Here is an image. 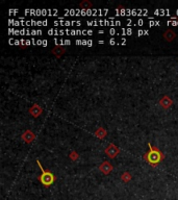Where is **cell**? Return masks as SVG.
Listing matches in <instances>:
<instances>
[{"label":"cell","instance_id":"44dd1931","mask_svg":"<svg viewBox=\"0 0 178 200\" xmlns=\"http://www.w3.org/2000/svg\"><path fill=\"white\" fill-rule=\"evenodd\" d=\"M149 25H150V26H159V25H160V22H159V21L150 20V21H149Z\"/></svg>","mask_w":178,"mask_h":200},{"label":"cell","instance_id":"3957f363","mask_svg":"<svg viewBox=\"0 0 178 200\" xmlns=\"http://www.w3.org/2000/svg\"><path fill=\"white\" fill-rule=\"evenodd\" d=\"M53 24L55 26H80L82 24L81 21H69V20H59V21H54Z\"/></svg>","mask_w":178,"mask_h":200},{"label":"cell","instance_id":"7402d4cb","mask_svg":"<svg viewBox=\"0 0 178 200\" xmlns=\"http://www.w3.org/2000/svg\"><path fill=\"white\" fill-rule=\"evenodd\" d=\"M42 33H43L42 30H39V29H33V30H31L30 36H41Z\"/></svg>","mask_w":178,"mask_h":200},{"label":"cell","instance_id":"8992f818","mask_svg":"<svg viewBox=\"0 0 178 200\" xmlns=\"http://www.w3.org/2000/svg\"><path fill=\"white\" fill-rule=\"evenodd\" d=\"M22 140L23 141L25 142V143H27V144H29V143H31V142L33 141V140L36 139V135L33 133L31 130H26V132H24L22 133Z\"/></svg>","mask_w":178,"mask_h":200},{"label":"cell","instance_id":"4316f807","mask_svg":"<svg viewBox=\"0 0 178 200\" xmlns=\"http://www.w3.org/2000/svg\"><path fill=\"white\" fill-rule=\"evenodd\" d=\"M18 12H19V10H10V12H8V13H10V15H12V14H14V13H16V14H17V13H18Z\"/></svg>","mask_w":178,"mask_h":200},{"label":"cell","instance_id":"7c38bea8","mask_svg":"<svg viewBox=\"0 0 178 200\" xmlns=\"http://www.w3.org/2000/svg\"><path fill=\"white\" fill-rule=\"evenodd\" d=\"M59 14V10H42V16H55V15Z\"/></svg>","mask_w":178,"mask_h":200},{"label":"cell","instance_id":"7a4b0ae2","mask_svg":"<svg viewBox=\"0 0 178 200\" xmlns=\"http://www.w3.org/2000/svg\"><path fill=\"white\" fill-rule=\"evenodd\" d=\"M36 163H38V166L40 167V170H41V172H42V174H41V175L38 177L39 181H40L41 184H42L44 187H50L51 184H52L53 182L55 181V176H54V174H53L51 171L45 170L44 168H43L42 164H41L40 161H39V160H36Z\"/></svg>","mask_w":178,"mask_h":200},{"label":"cell","instance_id":"5bb4252c","mask_svg":"<svg viewBox=\"0 0 178 200\" xmlns=\"http://www.w3.org/2000/svg\"><path fill=\"white\" fill-rule=\"evenodd\" d=\"M79 6H80L81 10H91L92 8V3L90 1H88V0H85V1L81 2L80 4H79Z\"/></svg>","mask_w":178,"mask_h":200},{"label":"cell","instance_id":"ac0fdd59","mask_svg":"<svg viewBox=\"0 0 178 200\" xmlns=\"http://www.w3.org/2000/svg\"><path fill=\"white\" fill-rule=\"evenodd\" d=\"M54 43L56 44V46H59V45H70L71 44V41L70 40H57V39H54Z\"/></svg>","mask_w":178,"mask_h":200},{"label":"cell","instance_id":"30bf717a","mask_svg":"<svg viewBox=\"0 0 178 200\" xmlns=\"http://www.w3.org/2000/svg\"><path fill=\"white\" fill-rule=\"evenodd\" d=\"M49 36H63V34H66V29H54L51 28L48 30Z\"/></svg>","mask_w":178,"mask_h":200},{"label":"cell","instance_id":"277c9868","mask_svg":"<svg viewBox=\"0 0 178 200\" xmlns=\"http://www.w3.org/2000/svg\"><path fill=\"white\" fill-rule=\"evenodd\" d=\"M119 152H120V149L117 147V146L113 145V144H109V145L105 148L106 155H108L111 158H116V156L119 154Z\"/></svg>","mask_w":178,"mask_h":200},{"label":"cell","instance_id":"ba28073f","mask_svg":"<svg viewBox=\"0 0 178 200\" xmlns=\"http://www.w3.org/2000/svg\"><path fill=\"white\" fill-rule=\"evenodd\" d=\"M172 103H173V101L169 96H164V97L159 100V104L162 105L164 109H169V107L172 105Z\"/></svg>","mask_w":178,"mask_h":200},{"label":"cell","instance_id":"ffe728a7","mask_svg":"<svg viewBox=\"0 0 178 200\" xmlns=\"http://www.w3.org/2000/svg\"><path fill=\"white\" fill-rule=\"evenodd\" d=\"M149 34V30H147V29H145V30H143V29H140V30H138V36H148Z\"/></svg>","mask_w":178,"mask_h":200},{"label":"cell","instance_id":"52a82bcc","mask_svg":"<svg viewBox=\"0 0 178 200\" xmlns=\"http://www.w3.org/2000/svg\"><path fill=\"white\" fill-rule=\"evenodd\" d=\"M42 112H43V109L39 104H36V103L33 104V106L29 109V114H30L31 116H33L35 118L39 117V116L42 114Z\"/></svg>","mask_w":178,"mask_h":200},{"label":"cell","instance_id":"2e32d148","mask_svg":"<svg viewBox=\"0 0 178 200\" xmlns=\"http://www.w3.org/2000/svg\"><path fill=\"white\" fill-rule=\"evenodd\" d=\"M64 52H65V48H63V47H55L52 50V53H54L56 57H59Z\"/></svg>","mask_w":178,"mask_h":200},{"label":"cell","instance_id":"e0dca14e","mask_svg":"<svg viewBox=\"0 0 178 200\" xmlns=\"http://www.w3.org/2000/svg\"><path fill=\"white\" fill-rule=\"evenodd\" d=\"M121 179H122V181H124V182H128V181H130V179H131V175H130L129 172H124L121 176Z\"/></svg>","mask_w":178,"mask_h":200},{"label":"cell","instance_id":"484cf974","mask_svg":"<svg viewBox=\"0 0 178 200\" xmlns=\"http://www.w3.org/2000/svg\"><path fill=\"white\" fill-rule=\"evenodd\" d=\"M109 44H111V45H115V44H118V43H117V41H116L115 39H111V40H109Z\"/></svg>","mask_w":178,"mask_h":200},{"label":"cell","instance_id":"f1b7e54d","mask_svg":"<svg viewBox=\"0 0 178 200\" xmlns=\"http://www.w3.org/2000/svg\"><path fill=\"white\" fill-rule=\"evenodd\" d=\"M98 43H99V44H103L104 41H99V42H98Z\"/></svg>","mask_w":178,"mask_h":200},{"label":"cell","instance_id":"d4e9b609","mask_svg":"<svg viewBox=\"0 0 178 200\" xmlns=\"http://www.w3.org/2000/svg\"><path fill=\"white\" fill-rule=\"evenodd\" d=\"M130 24H134V21L130 20V19H127V20H126V25H127V26H130Z\"/></svg>","mask_w":178,"mask_h":200},{"label":"cell","instance_id":"83f0119b","mask_svg":"<svg viewBox=\"0 0 178 200\" xmlns=\"http://www.w3.org/2000/svg\"><path fill=\"white\" fill-rule=\"evenodd\" d=\"M42 46H44V47H46V46H47V41H46V40H43V42H42Z\"/></svg>","mask_w":178,"mask_h":200},{"label":"cell","instance_id":"5b68a950","mask_svg":"<svg viewBox=\"0 0 178 200\" xmlns=\"http://www.w3.org/2000/svg\"><path fill=\"white\" fill-rule=\"evenodd\" d=\"M113 165H111L109 162H107V161L102 163V164L100 165V167H99V170L103 174H105V175H108V174L111 173V171H113Z\"/></svg>","mask_w":178,"mask_h":200},{"label":"cell","instance_id":"603a6c76","mask_svg":"<svg viewBox=\"0 0 178 200\" xmlns=\"http://www.w3.org/2000/svg\"><path fill=\"white\" fill-rule=\"evenodd\" d=\"M108 33L111 34V36H113V34H118V30L115 28H111L108 30Z\"/></svg>","mask_w":178,"mask_h":200},{"label":"cell","instance_id":"cb8c5ba5","mask_svg":"<svg viewBox=\"0 0 178 200\" xmlns=\"http://www.w3.org/2000/svg\"><path fill=\"white\" fill-rule=\"evenodd\" d=\"M143 24H144V20H143V19H139V20L136 21V25H134V26H142Z\"/></svg>","mask_w":178,"mask_h":200},{"label":"cell","instance_id":"d6986e66","mask_svg":"<svg viewBox=\"0 0 178 200\" xmlns=\"http://www.w3.org/2000/svg\"><path fill=\"white\" fill-rule=\"evenodd\" d=\"M78 154H77V152H75V151H72L71 153H70V158H71L72 161H77L78 160Z\"/></svg>","mask_w":178,"mask_h":200},{"label":"cell","instance_id":"8fae6325","mask_svg":"<svg viewBox=\"0 0 178 200\" xmlns=\"http://www.w3.org/2000/svg\"><path fill=\"white\" fill-rule=\"evenodd\" d=\"M94 135H95L97 138H99V139H104L105 135H106V130L104 129L103 127H100V128H98L95 132H94Z\"/></svg>","mask_w":178,"mask_h":200},{"label":"cell","instance_id":"9a60e30c","mask_svg":"<svg viewBox=\"0 0 178 200\" xmlns=\"http://www.w3.org/2000/svg\"><path fill=\"white\" fill-rule=\"evenodd\" d=\"M134 30L131 28H121L120 31H118V34H121V36H130Z\"/></svg>","mask_w":178,"mask_h":200},{"label":"cell","instance_id":"9c48e42d","mask_svg":"<svg viewBox=\"0 0 178 200\" xmlns=\"http://www.w3.org/2000/svg\"><path fill=\"white\" fill-rule=\"evenodd\" d=\"M164 38H165V40H167L168 42H172V41L176 38V33H175L172 29H168V30L165 31Z\"/></svg>","mask_w":178,"mask_h":200},{"label":"cell","instance_id":"6da1fadb","mask_svg":"<svg viewBox=\"0 0 178 200\" xmlns=\"http://www.w3.org/2000/svg\"><path fill=\"white\" fill-rule=\"evenodd\" d=\"M148 146H149V151L144 154V160L152 167H156L162 161H164L165 155L157 147H153L150 143L148 144Z\"/></svg>","mask_w":178,"mask_h":200},{"label":"cell","instance_id":"4fadbf2b","mask_svg":"<svg viewBox=\"0 0 178 200\" xmlns=\"http://www.w3.org/2000/svg\"><path fill=\"white\" fill-rule=\"evenodd\" d=\"M154 14L155 15H160V16H165V15H167V16L171 17V13H170V10H165V8H160V10H154Z\"/></svg>","mask_w":178,"mask_h":200}]
</instances>
